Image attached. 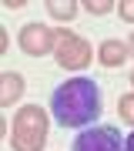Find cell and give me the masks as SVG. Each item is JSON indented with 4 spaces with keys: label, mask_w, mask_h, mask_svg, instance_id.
I'll return each mask as SVG.
<instances>
[{
    "label": "cell",
    "mask_w": 134,
    "mask_h": 151,
    "mask_svg": "<svg viewBox=\"0 0 134 151\" xmlns=\"http://www.w3.org/2000/svg\"><path fill=\"white\" fill-rule=\"evenodd\" d=\"M50 111L57 124L64 128H94L104 114V101H101V87L91 77H67L64 84L54 87L50 94Z\"/></svg>",
    "instance_id": "6da1fadb"
},
{
    "label": "cell",
    "mask_w": 134,
    "mask_h": 151,
    "mask_svg": "<svg viewBox=\"0 0 134 151\" xmlns=\"http://www.w3.org/2000/svg\"><path fill=\"white\" fill-rule=\"evenodd\" d=\"M14 128H10V148L14 151H44L47 145V111L37 108V104H24V108L14 111Z\"/></svg>",
    "instance_id": "7a4b0ae2"
},
{
    "label": "cell",
    "mask_w": 134,
    "mask_h": 151,
    "mask_svg": "<svg viewBox=\"0 0 134 151\" xmlns=\"http://www.w3.org/2000/svg\"><path fill=\"white\" fill-rule=\"evenodd\" d=\"M54 57H57V64L64 70H84L87 64H91L94 50L91 44H87L80 34H70L67 27L57 30V50H54Z\"/></svg>",
    "instance_id": "3957f363"
},
{
    "label": "cell",
    "mask_w": 134,
    "mask_h": 151,
    "mask_svg": "<svg viewBox=\"0 0 134 151\" xmlns=\"http://www.w3.org/2000/svg\"><path fill=\"white\" fill-rule=\"evenodd\" d=\"M70 151H124L121 128H114V124H94V128H84L74 138Z\"/></svg>",
    "instance_id": "277c9868"
},
{
    "label": "cell",
    "mask_w": 134,
    "mask_h": 151,
    "mask_svg": "<svg viewBox=\"0 0 134 151\" xmlns=\"http://www.w3.org/2000/svg\"><path fill=\"white\" fill-rule=\"evenodd\" d=\"M17 44L27 57H44V54H54L57 50V30L47 27V24L34 20V24H24L20 34H17Z\"/></svg>",
    "instance_id": "5b68a950"
},
{
    "label": "cell",
    "mask_w": 134,
    "mask_h": 151,
    "mask_svg": "<svg viewBox=\"0 0 134 151\" xmlns=\"http://www.w3.org/2000/svg\"><path fill=\"white\" fill-rule=\"evenodd\" d=\"M27 91V81L17 70H4L0 74V108H14V101H20Z\"/></svg>",
    "instance_id": "8992f818"
},
{
    "label": "cell",
    "mask_w": 134,
    "mask_h": 151,
    "mask_svg": "<svg viewBox=\"0 0 134 151\" xmlns=\"http://www.w3.org/2000/svg\"><path fill=\"white\" fill-rule=\"evenodd\" d=\"M131 57V47H128V40H104L101 47H97V60H101L104 67H121L124 60Z\"/></svg>",
    "instance_id": "52a82bcc"
},
{
    "label": "cell",
    "mask_w": 134,
    "mask_h": 151,
    "mask_svg": "<svg viewBox=\"0 0 134 151\" xmlns=\"http://www.w3.org/2000/svg\"><path fill=\"white\" fill-rule=\"evenodd\" d=\"M47 17L57 24H70L77 17V0H47Z\"/></svg>",
    "instance_id": "ba28073f"
},
{
    "label": "cell",
    "mask_w": 134,
    "mask_h": 151,
    "mask_svg": "<svg viewBox=\"0 0 134 151\" xmlns=\"http://www.w3.org/2000/svg\"><path fill=\"white\" fill-rule=\"evenodd\" d=\"M84 10L91 14V17H107V14H114V10H118V4H114V0H87V4H84Z\"/></svg>",
    "instance_id": "9c48e42d"
},
{
    "label": "cell",
    "mask_w": 134,
    "mask_h": 151,
    "mask_svg": "<svg viewBox=\"0 0 134 151\" xmlns=\"http://www.w3.org/2000/svg\"><path fill=\"white\" fill-rule=\"evenodd\" d=\"M118 114H121V124H131V128H134V94H121Z\"/></svg>",
    "instance_id": "30bf717a"
},
{
    "label": "cell",
    "mask_w": 134,
    "mask_h": 151,
    "mask_svg": "<svg viewBox=\"0 0 134 151\" xmlns=\"http://www.w3.org/2000/svg\"><path fill=\"white\" fill-rule=\"evenodd\" d=\"M118 14H121V20L134 24V0H121V4H118Z\"/></svg>",
    "instance_id": "8fae6325"
},
{
    "label": "cell",
    "mask_w": 134,
    "mask_h": 151,
    "mask_svg": "<svg viewBox=\"0 0 134 151\" xmlns=\"http://www.w3.org/2000/svg\"><path fill=\"white\" fill-rule=\"evenodd\" d=\"M4 7H7V10H20V7H24V0H7Z\"/></svg>",
    "instance_id": "7c38bea8"
},
{
    "label": "cell",
    "mask_w": 134,
    "mask_h": 151,
    "mask_svg": "<svg viewBox=\"0 0 134 151\" xmlns=\"http://www.w3.org/2000/svg\"><path fill=\"white\" fill-rule=\"evenodd\" d=\"M7 44H10V34H7V30H0V50H7Z\"/></svg>",
    "instance_id": "4fadbf2b"
},
{
    "label": "cell",
    "mask_w": 134,
    "mask_h": 151,
    "mask_svg": "<svg viewBox=\"0 0 134 151\" xmlns=\"http://www.w3.org/2000/svg\"><path fill=\"white\" fill-rule=\"evenodd\" d=\"M124 151H134V131H131L128 138H124Z\"/></svg>",
    "instance_id": "5bb4252c"
},
{
    "label": "cell",
    "mask_w": 134,
    "mask_h": 151,
    "mask_svg": "<svg viewBox=\"0 0 134 151\" xmlns=\"http://www.w3.org/2000/svg\"><path fill=\"white\" fill-rule=\"evenodd\" d=\"M128 47H131V57H134V34H131V37H128Z\"/></svg>",
    "instance_id": "9a60e30c"
},
{
    "label": "cell",
    "mask_w": 134,
    "mask_h": 151,
    "mask_svg": "<svg viewBox=\"0 0 134 151\" xmlns=\"http://www.w3.org/2000/svg\"><path fill=\"white\" fill-rule=\"evenodd\" d=\"M131 84H134V70H131Z\"/></svg>",
    "instance_id": "2e32d148"
}]
</instances>
